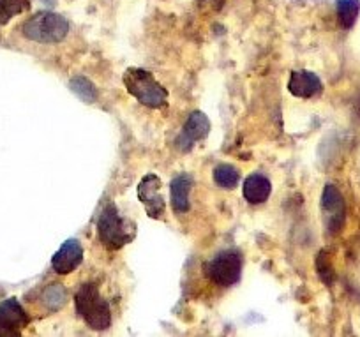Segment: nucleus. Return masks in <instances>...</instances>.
<instances>
[{
	"mask_svg": "<svg viewBox=\"0 0 360 337\" xmlns=\"http://www.w3.org/2000/svg\"><path fill=\"white\" fill-rule=\"evenodd\" d=\"M43 304L46 305V309L50 311H58L62 305L65 304V298H68V291L62 286L60 283H53L43 291Z\"/></svg>",
	"mask_w": 360,
	"mask_h": 337,
	"instance_id": "obj_17",
	"label": "nucleus"
},
{
	"mask_svg": "<svg viewBox=\"0 0 360 337\" xmlns=\"http://www.w3.org/2000/svg\"><path fill=\"white\" fill-rule=\"evenodd\" d=\"M321 210L325 215V224L330 234H339L345 224V200L339 189L332 184H327L321 194Z\"/></svg>",
	"mask_w": 360,
	"mask_h": 337,
	"instance_id": "obj_7",
	"label": "nucleus"
},
{
	"mask_svg": "<svg viewBox=\"0 0 360 337\" xmlns=\"http://www.w3.org/2000/svg\"><path fill=\"white\" fill-rule=\"evenodd\" d=\"M210 133V120L207 119V115L203 111H193L189 119L186 120L184 129L180 133V136L176 138V148H180L182 152L191 151L193 145L200 140H205Z\"/></svg>",
	"mask_w": 360,
	"mask_h": 337,
	"instance_id": "obj_8",
	"label": "nucleus"
},
{
	"mask_svg": "<svg viewBox=\"0 0 360 337\" xmlns=\"http://www.w3.org/2000/svg\"><path fill=\"white\" fill-rule=\"evenodd\" d=\"M338 18L345 29H352L360 15V0H338L335 2Z\"/></svg>",
	"mask_w": 360,
	"mask_h": 337,
	"instance_id": "obj_14",
	"label": "nucleus"
},
{
	"mask_svg": "<svg viewBox=\"0 0 360 337\" xmlns=\"http://www.w3.org/2000/svg\"><path fill=\"white\" fill-rule=\"evenodd\" d=\"M214 182L224 189H233L240 182V172L233 165H219L214 170Z\"/></svg>",
	"mask_w": 360,
	"mask_h": 337,
	"instance_id": "obj_15",
	"label": "nucleus"
},
{
	"mask_svg": "<svg viewBox=\"0 0 360 337\" xmlns=\"http://www.w3.org/2000/svg\"><path fill=\"white\" fill-rule=\"evenodd\" d=\"M22 32L27 39L34 43L53 44L65 39L69 32V23L64 16L57 13L43 11L27 20L22 27Z\"/></svg>",
	"mask_w": 360,
	"mask_h": 337,
	"instance_id": "obj_4",
	"label": "nucleus"
},
{
	"mask_svg": "<svg viewBox=\"0 0 360 337\" xmlns=\"http://www.w3.org/2000/svg\"><path fill=\"white\" fill-rule=\"evenodd\" d=\"M76 311L85 319L86 325L94 330H106L112 325V309L101 297L94 283H85L75 297Z\"/></svg>",
	"mask_w": 360,
	"mask_h": 337,
	"instance_id": "obj_3",
	"label": "nucleus"
},
{
	"mask_svg": "<svg viewBox=\"0 0 360 337\" xmlns=\"http://www.w3.org/2000/svg\"><path fill=\"white\" fill-rule=\"evenodd\" d=\"M44 4H46V6H55V0H44Z\"/></svg>",
	"mask_w": 360,
	"mask_h": 337,
	"instance_id": "obj_21",
	"label": "nucleus"
},
{
	"mask_svg": "<svg viewBox=\"0 0 360 337\" xmlns=\"http://www.w3.org/2000/svg\"><path fill=\"white\" fill-rule=\"evenodd\" d=\"M83 262V249L76 241H68L60 246L57 253L51 258V269L57 274H71L75 272Z\"/></svg>",
	"mask_w": 360,
	"mask_h": 337,
	"instance_id": "obj_9",
	"label": "nucleus"
},
{
	"mask_svg": "<svg viewBox=\"0 0 360 337\" xmlns=\"http://www.w3.org/2000/svg\"><path fill=\"white\" fill-rule=\"evenodd\" d=\"M161 179L155 173H148L138 184V198L143 203L148 217L152 219H161L166 212V201L165 196L161 194Z\"/></svg>",
	"mask_w": 360,
	"mask_h": 337,
	"instance_id": "obj_6",
	"label": "nucleus"
},
{
	"mask_svg": "<svg viewBox=\"0 0 360 337\" xmlns=\"http://www.w3.org/2000/svg\"><path fill=\"white\" fill-rule=\"evenodd\" d=\"M288 89L293 96L304 97V99H311V97L318 96L323 90L321 80L318 78L314 72L311 71H293L292 78H290Z\"/></svg>",
	"mask_w": 360,
	"mask_h": 337,
	"instance_id": "obj_10",
	"label": "nucleus"
},
{
	"mask_svg": "<svg viewBox=\"0 0 360 337\" xmlns=\"http://www.w3.org/2000/svg\"><path fill=\"white\" fill-rule=\"evenodd\" d=\"M29 8L30 0H0V25H6Z\"/></svg>",
	"mask_w": 360,
	"mask_h": 337,
	"instance_id": "obj_16",
	"label": "nucleus"
},
{
	"mask_svg": "<svg viewBox=\"0 0 360 337\" xmlns=\"http://www.w3.org/2000/svg\"><path fill=\"white\" fill-rule=\"evenodd\" d=\"M29 314L25 312V309L20 305L18 300L15 298H8L0 304V323L11 326V329L20 330L23 326L29 325Z\"/></svg>",
	"mask_w": 360,
	"mask_h": 337,
	"instance_id": "obj_13",
	"label": "nucleus"
},
{
	"mask_svg": "<svg viewBox=\"0 0 360 337\" xmlns=\"http://www.w3.org/2000/svg\"><path fill=\"white\" fill-rule=\"evenodd\" d=\"M318 272H320V277L325 281L327 284L332 283V279H334V272H332V265L328 263L327 260V255H325V251H321L320 255H318Z\"/></svg>",
	"mask_w": 360,
	"mask_h": 337,
	"instance_id": "obj_19",
	"label": "nucleus"
},
{
	"mask_svg": "<svg viewBox=\"0 0 360 337\" xmlns=\"http://www.w3.org/2000/svg\"><path fill=\"white\" fill-rule=\"evenodd\" d=\"M69 89H71L79 99L85 101V103H94L96 97H98L94 83L90 82L89 78H85V76H75V78L69 82Z\"/></svg>",
	"mask_w": 360,
	"mask_h": 337,
	"instance_id": "obj_18",
	"label": "nucleus"
},
{
	"mask_svg": "<svg viewBox=\"0 0 360 337\" xmlns=\"http://www.w3.org/2000/svg\"><path fill=\"white\" fill-rule=\"evenodd\" d=\"M98 235L106 249L117 251L134 241L136 224L131 219L122 217L113 203H108L98 219Z\"/></svg>",
	"mask_w": 360,
	"mask_h": 337,
	"instance_id": "obj_1",
	"label": "nucleus"
},
{
	"mask_svg": "<svg viewBox=\"0 0 360 337\" xmlns=\"http://www.w3.org/2000/svg\"><path fill=\"white\" fill-rule=\"evenodd\" d=\"M244 198L252 205L263 203V201L269 200L270 193H272V186H270V180L266 179L262 173H252L245 179L244 182Z\"/></svg>",
	"mask_w": 360,
	"mask_h": 337,
	"instance_id": "obj_12",
	"label": "nucleus"
},
{
	"mask_svg": "<svg viewBox=\"0 0 360 337\" xmlns=\"http://www.w3.org/2000/svg\"><path fill=\"white\" fill-rule=\"evenodd\" d=\"M242 255L237 249H226L203 265L207 279L223 288H230L240 281L242 276Z\"/></svg>",
	"mask_w": 360,
	"mask_h": 337,
	"instance_id": "obj_5",
	"label": "nucleus"
},
{
	"mask_svg": "<svg viewBox=\"0 0 360 337\" xmlns=\"http://www.w3.org/2000/svg\"><path fill=\"white\" fill-rule=\"evenodd\" d=\"M20 330L11 329V326L4 325V323H0V337H18Z\"/></svg>",
	"mask_w": 360,
	"mask_h": 337,
	"instance_id": "obj_20",
	"label": "nucleus"
},
{
	"mask_svg": "<svg viewBox=\"0 0 360 337\" xmlns=\"http://www.w3.org/2000/svg\"><path fill=\"white\" fill-rule=\"evenodd\" d=\"M193 180L191 175L188 173H182V175H176L175 179L169 184V194H172V207L176 214H184L191 208L189 203V193L193 189Z\"/></svg>",
	"mask_w": 360,
	"mask_h": 337,
	"instance_id": "obj_11",
	"label": "nucleus"
},
{
	"mask_svg": "<svg viewBox=\"0 0 360 337\" xmlns=\"http://www.w3.org/2000/svg\"><path fill=\"white\" fill-rule=\"evenodd\" d=\"M127 92L147 108H162L168 103V90L154 78V75L140 68H129L122 76Z\"/></svg>",
	"mask_w": 360,
	"mask_h": 337,
	"instance_id": "obj_2",
	"label": "nucleus"
}]
</instances>
